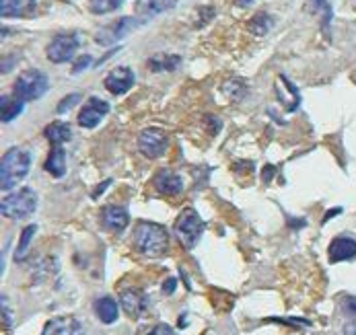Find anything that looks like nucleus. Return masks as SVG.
Here are the masks:
<instances>
[{"label": "nucleus", "mask_w": 356, "mask_h": 335, "mask_svg": "<svg viewBox=\"0 0 356 335\" xmlns=\"http://www.w3.org/2000/svg\"><path fill=\"white\" fill-rule=\"evenodd\" d=\"M89 64H91V56H81V58L74 62V66H72V72H74V74H79V72H81V70H85Z\"/></svg>", "instance_id": "obj_28"}, {"label": "nucleus", "mask_w": 356, "mask_h": 335, "mask_svg": "<svg viewBox=\"0 0 356 335\" xmlns=\"http://www.w3.org/2000/svg\"><path fill=\"white\" fill-rule=\"evenodd\" d=\"M153 183L154 188H156V192L165 193V195H179L181 190H184L181 177L175 175V173H171V171H167V169H163V171L156 173Z\"/></svg>", "instance_id": "obj_15"}, {"label": "nucleus", "mask_w": 356, "mask_h": 335, "mask_svg": "<svg viewBox=\"0 0 356 335\" xmlns=\"http://www.w3.org/2000/svg\"><path fill=\"white\" fill-rule=\"evenodd\" d=\"M149 335H177V334H175V332H173V329H171L169 325L161 323V325H156V327H154L153 332H151Z\"/></svg>", "instance_id": "obj_29"}, {"label": "nucleus", "mask_w": 356, "mask_h": 335, "mask_svg": "<svg viewBox=\"0 0 356 335\" xmlns=\"http://www.w3.org/2000/svg\"><path fill=\"white\" fill-rule=\"evenodd\" d=\"M79 101H81V95H79V93L66 95V97H64V99H62V101H60V103H58L56 111H58V113L62 115V113H66L68 109H72V107H74V105H76Z\"/></svg>", "instance_id": "obj_26"}, {"label": "nucleus", "mask_w": 356, "mask_h": 335, "mask_svg": "<svg viewBox=\"0 0 356 335\" xmlns=\"http://www.w3.org/2000/svg\"><path fill=\"white\" fill-rule=\"evenodd\" d=\"M35 208H38V193L29 188H23L21 192L6 195L0 204L2 216L13 218V220H21V218L31 216L35 212Z\"/></svg>", "instance_id": "obj_3"}, {"label": "nucleus", "mask_w": 356, "mask_h": 335, "mask_svg": "<svg viewBox=\"0 0 356 335\" xmlns=\"http://www.w3.org/2000/svg\"><path fill=\"white\" fill-rule=\"evenodd\" d=\"M175 4H177V0H136V4H134L136 19H138L140 25L149 23V21H153L154 17L171 10Z\"/></svg>", "instance_id": "obj_12"}, {"label": "nucleus", "mask_w": 356, "mask_h": 335, "mask_svg": "<svg viewBox=\"0 0 356 335\" xmlns=\"http://www.w3.org/2000/svg\"><path fill=\"white\" fill-rule=\"evenodd\" d=\"M134 81H136V76H134V72H132L128 66H118V68H113V70L105 76L103 87H105L111 95H124V93H128V91L134 87Z\"/></svg>", "instance_id": "obj_10"}, {"label": "nucleus", "mask_w": 356, "mask_h": 335, "mask_svg": "<svg viewBox=\"0 0 356 335\" xmlns=\"http://www.w3.org/2000/svg\"><path fill=\"white\" fill-rule=\"evenodd\" d=\"M204 233V222L202 218L198 216L196 210L192 208H186L179 218L175 220V235L179 243L186 247V249H194L198 245V240L202 237Z\"/></svg>", "instance_id": "obj_5"}, {"label": "nucleus", "mask_w": 356, "mask_h": 335, "mask_svg": "<svg viewBox=\"0 0 356 335\" xmlns=\"http://www.w3.org/2000/svg\"><path fill=\"white\" fill-rule=\"evenodd\" d=\"M120 302H122V309L126 311L128 317L132 319H138L147 313L149 309V296L143 292V290H136V288H128L120 294Z\"/></svg>", "instance_id": "obj_11"}, {"label": "nucleus", "mask_w": 356, "mask_h": 335, "mask_svg": "<svg viewBox=\"0 0 356 335\" xmlns=\"http://www.w3.org/2000/svg\"><path fill=\"white\" fill-rule=\"evenodd\" d=\"M50 87V81L48 76L42 72V70H25L17 81H15V87H13V95L23 99V101H35L40 97L46 95Z\"/></svg>", "instance_id": "obj_4"}, {"label": "nucleus", "mask_w": 356, "mask_h": 335, "mask_svg": "<svg viewBox=\"0 0 356 335\" xmlns=\"http://www.w3.org/2000/svg\"><path fill=\"white\" fill-rule=\"evenodd\" d=\"M134 247L147 257H161L169 249V233L156 222H140L134 231Z\"/></svg>", "instance_id": "obj_2"}, {"label": "nucleus", "mask_w": 356, "mask_h": 335, "mask_svg": "<svg viewBox=\"0 0 356 335\" xmlns=\"http://www.w3.org/2000/svg\"><path fill=\"white\" fill-rule=\"evenodd\" d=\"M42 335H85V327L74 317H58L46 325Z\"/></svg>", "instance_id": "obj_13"}, {"label": "nucleus", "mask_w": 356, "mask_h": 335, "mask_svg": "<svg viewBox=\"0 0 356 335\" xmlns=\"http://www.w3.org/2000/svg\"><path fill=\"white\" fill-rule=\"evenodd\" d=\"M342 309L350 319H356V296H346L342 302Z\"/></svg>", "instance_id": "obj_27"}, {"label": "nucleus", "mask_w": 356, "mask_h": 335, "mask_svg": "<svg viewBox=\"0 0 356 335\" xmlns=\"http://www.w3.org/2000/svg\"><path fill=\"white\" fill-rule=\"evenodd\" d=\"M356 255V240L350 237H338L332 240L330 245V261L338 263V261H346L353 259Z\"/></svg>", "instance_id": "obj_16"}, {"label": "nucleus", "mask_w": 356, "mask_h": 335, "mask_svg": "<svg viewBox=\"0 0 356 335\" xmlns=\"http://www.w3.org/2000/svg\"><path fill=\"white\" fill-rule=\"evenodd\" d=\"M313 4L317 10L323 13V27H327L332 21V0H313Z\"/></svg>", "instance_id": "obj_25"}, {"label": "nucleus", "mask_w": 356, "mask_h": 335, "mask_svg": "<svg viewBox=\"0 0 356 335\" xmlns=\"http://www.w3.org/2000/svg\"><path fill=\"white\" fill-rule=\"evenodd\" d=\"M102 222L109 231H124L130 222L128 210L122 206H107V208H103Z\"/></svg>", "instance_id": "obj_14"}, {"label": "nucleus", "mask_w": 356, "mask_h": 335, "mask_svg": "<svg viewBox=\"0 0 356 335\" xmlns=\"http://www.w3.org/2000/svg\"><path fill=\"white\" fill-rule=\"evenodd\" d=\"M124 4V0H89V10L93 15H107L118 10Z\"/></svg>", "instance_id": "obj_23"}, {"label": "nucleus", "mask_w": 356, "mask_h": 335, "mask_svg": "<svg viewBox=\"0 0 356 335\" xmlns=\"http://www.w3.org/2000/svg\"><path fill=\"white\" fill-rule=\"evenodd\" d=\"M169 146L167 134L159 128H147L140 136H138V150L149 156V158H156L161 156Z\"/></svg>", "instance_id": "obj_8"}, {"label": "nucleus", "mask_w": 356, "mask_h": 335, "mask_svg": "<svg viewBox=\"0 0 356 335\" xmlns=\"http://www.w3.org/2000/svg\"><path fill=\"white\" fill-rule=\"evenodd\" d=\"M95 313H97L99 321H102V323H107V325H109V323H115V319H118V315H120L115 300L109 298V296H103V298H97V300H95Z\"/></svg>", "instance_id": "obj_19"}, {"label": "nucleus", "mask_w": 356, "mask_h": 335, "mask_svg": "<svg viewBox=\"0 0 356 335\" xmlns=\"http://www.w3.org/2000/svg\"><path fill=\"white\" fill-rule=\"evenodd\" d=\"M136 25H140V23H138V19L122 17L120 21H113V23H109L107 27H103L102 31H97L95 42H97L99 46H111V44L120 42L122 38H126V35H128Z\"/></svg>", "instance_id": "obj_7"}, {"label": "nucleus", "mask_w": 356, "mask_h": 335, "mask_svg": "<svg viewBox=\"0 0 356 335\" xmlns=\"http://www.w3.org/2000/svg\"><path fill=\"white\" fill-rule=\"evenodd\" d=\"M35 231H38V227H35V224H29V227L23 231L21 240H19V247H17V253H15V259H17V261L25 257V253H27V249H29V243H31V239H33Z\"/></svg>", "instance_id": "obj_24"}, {"label": "nucleus", "mask_w": 356, "mask_h": 335, "mask_svg": "<svg viewBox=\"0 0 356 335\" xmlns=\"http://www.w3.org/2000/svg\"><path fill=\"white\" fill-rule=\"evenodd\" d=\"M46 171L51 173L54 177H64L66 175V152L62 148V144H54L48 154V161H46Z\"/></svg>", "instance_id": "obj_17"}, {"label": "nucleus", "mask_w": 356, "mask_h": 335, "mask_svg": "<svg viewBox=\"0 0 356 335\" xmlns=\"http://www.w3.org/2000/svg\"><path fill=\"white\" fill-rule=\"evenodd\" d=\"M237 2H239L241 6H250V4H254L255 0H237Z\"/></svg>", "instance_id": "obj_32"}, {"label": "nucleus", "mask_w": 356, "mask_h": 335, "mask_svg": "<svg viewBox=\"0 0 356 335\" xmlns=\"http://www.w3.org/2000/svg\"><path fill=\"white\" fill-rule=\"evenodd\" d=\"M81 46L76 33H60L56 35L50 42V46L46 49L48 54V60L54 64H64V62H70L76 54V49Z\"/></svg>", "instance_id": "obj_6"}, {"label": "nucleus", "mask_w": 356, "mask_h": 335, "mask_svg": "<svg viewBox=\"0 0 356 335\" xmlns=\"http://www.w3.org/2000/svg\"><path fill=\"white\" fill-rule=\"evenodd\" d=\"M35 8V0H0V15L2 19L23 17Z\"/></svg>", "instance_id": "obj_18"}, {"label": "nucleus", "mask_w": 356, "mask_h": 335, "mask_svg": "<svg viewBox=\"0 0 356 335\" xmlns=\"http://www.w3.org/2000/svg\"><path fill=\"white\" fill-rule=\"evenodd\" d=\"M179 56H165V54H161V56H154L149 60V68L154 70V72H161V70H173V68H177L179 66Z\"/></svg>", "instance_id": "obj_22"}, {"label": "nucleus", "mask_w": 356, "mask_h": 335, "mask_svg": "<svg viewBox=\"0 0 356 335\" xmlns=\"http://www.w3.org/2000/svg\"><path fill=\"white\" fill-rule=\"evenodd\" d=\"M107 113H109V103L107 101H103L99 97H89L85 107L79 113V126L91 130V128L99 126V122Z\"/></svg>", "instance_id": "obj_9"}, {"label": "nucleus", "mask_w": 356, "mask_h": 335, "mask_svg": "<svg viewBox=\"0 0 356 335\" xmlns=\"http://www.w3.org/2000/svg\"><path fill=\"white\" fill-rule=\"evenodd\" d=\"M344 335H356V319H353L350 323H346V327H344Z\"/></svg>", "instance_id": "obj_30"}, {"label": "nucleus", "mask_w": 356, "mask_h": 335, "mask_svg": "<svg viewBox=\"0 0 356 335\" xmlns=\"http://www.w3.org/2000/svg\"><path fill=\"white\" fill-rule=\"evenodd\" d=\"M0 107H2V122H13L17 115L23 113L25 101L15 95L2 97V99H0Z\"/></svg>", "instance_id": "obj_20"}, {"label": "nucleus", "mask_w": 356, "mask_h": 335, "mask_svg": "<svg viewBox=\"0 0 356 335\" xmlns=\"http://www.w3.org/2000/svg\"><path fill=\"white\" fill-rule=\"evenodd\" d=\"M173 288H175V280L171 278V280H167V282H165V286H163V290H165V292L169 294V292H173Z\"/></svg>", "instance_id": "obj_31"}, {"label": "nucleus", "mask_w": 356, "mask_h": 335, "mask_svg": "<svg viewBox=\"0 0 356 335\" xmlns=\"http://www.w3.org/2000/svg\"><path fill=\"white\" fill-rule=\"evenodd\" d=\"M44 136L51 144H64L72 138V132H70L68 124H64V122H51L50 126L44 130Z\"/></svg>", "instance_id": "obj_21"}, {"label": "nucleus", "mask_w": 356, "mask_h": 335, "mask_svg": "<svg viewBox=\"0 0 356 335\" xmlns=\"http://www.w3.org/2000/svg\"><path fill=\"white\" fill-rule=\"evenodd\" d=\"M31 167V154L25 148H8L2 154V163H0V186L2 192H10L15 186H19Z\"/></svg>", "instance_id": "obj_1"}]
</instances>
